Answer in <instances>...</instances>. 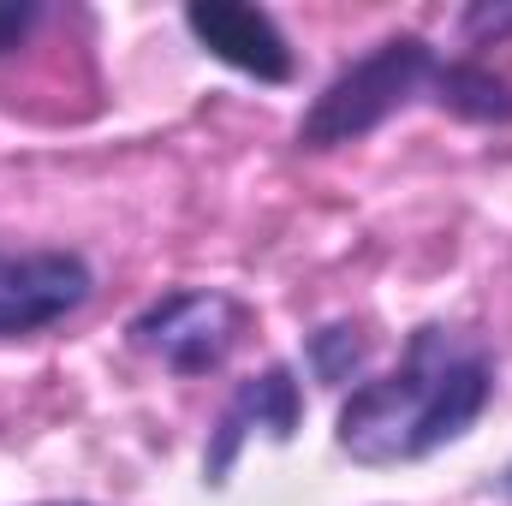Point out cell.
Here are the masks:
<instances>
[{
	"instance_id": "obj_4",
	"label": "cell",
	"mask_w": 512,
	"mask_h": 506,
	"mask_svg": "<svg viewBox=\"0 0 512 506\" xmlns=\"http://www.w3.org/2000/svg\"><path fill=\"white\" fill-rule=\"evenodd\" d=\"M96 292V268L78 251H0V340H30L78 316Z\"/></svg>"
},
{
	"instance_id": "obj_5",
	"label": "cell",
	"mask_w": 512,
	"mask_h": 506,
	"mask_svg": "<svg viewBox=\"0 0 512 506\" xmlns=\"http://www.w3.org/2000/svg\"><path fill=\"white\" fill-rule=\"evenodd\" d=\"M298 423H304V393H298L292 364H268L262 376L239 381L233 399L221 405V417H215V429H209V447H203V477L221 489V483L233 477V465H239V453H245L251 435L292 441Z\"/></svg>"
},
{
	"instance_id": "obj_2",
	"label": "cell",
	"mask_w": 512,
	"mask_h": 506,
	"mask_svg": "<svg viewBox=\"0 0 512 506\" xmlns=\"http://www.w3.org/2000/svg\"><path fill=\"white\" fill-rule=\"evenodd\" d=\"M417 102L453 120H471V126H512V84L501 72L477 60H447L417 30H393L322 84V96L298 120V149L322 155V149L358 143Z\"/></svg>"
},
{
	"instance_id": "obj_3",
	"label": "cell",
	"mask_w": 512,
	"mask_h": 506,
	"mask_svg": "<svg viewBox=\"0 0 512 506\" xmlns=\"http://www.w3.org/2000/svg\"><path fill=\"white\" fill-rule=\"evenodd\" d=\"M251 334V304L221 286H179L149 298L126 322V340L173 376H209Z\"/></svg>"
},
{
	"instance_id": "obj_11",
	"label": "cell",
	"mask_w": 512,
	"mask_h": 506,
	"mask_svg": "<svg viewBox=\"0 0 512 506\" xmlns=\"http://www.w3.org/2000/svg\"><path fill=\"white\" fill-rule=\"evenodd\" d=\"M507 501H512V471H507Z\"/></svg>"
},
{
	"instance_id": "obj_1",
	"label": "cell",
	"mask_w": 512,
	"mask_h": 506,
	"mask_svg": "<svg viewBox=\"0 0 512 506\" xmlns=\"http://www.w3.org/2000/svg\"><path fill=\"white\" fill-rule=\"evenodd\" d=\"M495 399V352L453 328L423 322L405 340V358L387 376L358 381L334 417V441L352 465H417L477 429Z\"/></svg>"
},
{
	"instance_id": "obj_7",
	"label": "cell",
	"mask_w": 512,
	"mask_h": 506,
	"mask_svg": "<svg viewBox=\"0 0 512 506\" xmlns=\"http://www.w3.org/2000/svg\"><path fill=\"white\" fill-rule=\"evenodd\" d=\"M364 358H370V340L352 322H328V328L310 334V370H316V381H352L364 370Z\"/></svg>"
},
{
	"instance_id": "obj_8",
	"label": "cell",
	"mask_w": 512,
	"mask_h": 506,
	"mask_svg": "<svg viewBox=\"0 0 512 506\" xmlns=\"http://www.w3.org/2000/svg\"><path fill=\"white\" fill-rule=\"evenodd\" d=\"M36 24H42V6L36 0H0V54H12Z\"/></svg>"
},
{
	"instance_id": "obj_10",
	"label": "cell",
	"mask_w": 512,
	"mask_h": 506,
	"mask_svg": "<svg viewBox=\"0 0 512 506\" xmlns=\"http://www.w3.org/2000/svg\"><path fill=\"white\" fill-rule=\"evenodd\" d=\"M42 506H90V501H42Z\"/></svg>"
},
{
	"instance_id": "obj_6",
	"label": "cell",
	"mask_w": 512,
	"mask_h": 506,
	"mask_svg": "<svg viewBox=\"0 0 512 506\" xmlns=\"http://www.w3.org/2000/svg\"><path fill=\"white\" fill-rule=\"evenodd\" d=\"M185 30L197 36L203 54H215L221 66L245 72L256 84H292V72H298L286 30L262 6H245V0H191L185 6Z\"/></svg>"
},
{
	"instance_id": "obj_9",
	"label": "cell",
	"mask_w": 512,
	"mask_h": 506,
	"mask_svg": "<svg viewBox=\"0 0 512 506\" xmlns=\"http://www.w3.org/2000/svg\"><path fill=\"white\" fill-rule=\"evenodd\" d=\"M459 24H465L471 42H501V36H512V6H501V0L495 6H471Z\"/></svg>"
}]
</instances>
